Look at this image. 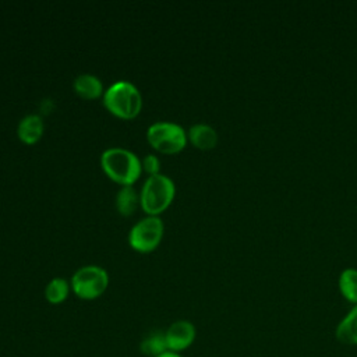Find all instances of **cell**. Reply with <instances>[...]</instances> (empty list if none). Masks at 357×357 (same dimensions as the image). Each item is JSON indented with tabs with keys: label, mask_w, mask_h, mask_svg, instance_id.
Returning <instances> with one entry per match:
<instances>
[{
	"label": "cell",
	"mask_w": 357,
	"mask_h": 357,
	"mask_svg": "<svg viewBox=\"0 0 357 357\" xmlns=\"http://www.w3.org/2000/svg\"><path fill=\"white\" fill-rule=\"evenodd\" d=\"M100 166L106 176L126 187L132 185L141 176L142 166L138 156L126 148H109L100 156Z\"/></svg>",
	"instance_id": "obj_1"
},
{
	"label": "cell",
	"mask_w": 357,
	"mask_h": 357,
	"mask_svg": "<svg viewBox=\"0 0 357 357\" xmlns=\"http://www.w3.org/2000/svg\"><path fill=\"white\" fill-rule=\"evenodd\" d=\"M187 138L195 148L202 149V151L212 149L218 144L216 130L205 123H198V124L191 126L187 132Z\"/></svg>",
	"instance_id": "obj_9"
},
{
	"label": "cell",
	"mask_w": 357,
	"mask_h": 357,
	"mask_svg": "<svg viewBox=\"0 0 357 357\" xmlns=\"http://www.w3.org/2000/svg\"><path fill=\"white\" fill-rule=\"evenodd\" d=\"M146 139L158 152L173 155L185 148L188 138L185 130L180 124L172 121H156L148 127Z\"/></svg>",
	"instance_id": "obj_4"
},
{
	"label": "cell",
	"mask_w": 357,
	"mask_h": 357,
	"mask_svg": "<svg viewBox=\"0 0 357 357\" xmlns=\"http://www.w3.org/2000/svg\"><path fill=\"white\" fill-rule=\"evenodd\" d=\"M103 105L113 116L131 120L141 113L142 96L134 84L117 81L105 91Z\"/></svg>",
	"instance_id": "obj_2"
},
{
	"label": "cell",
	"mask_w": 357,
	"mask_h": 357,
	"mask_svg": "<svg viewBox=\"0 0 357 357\" xmlns=\"http://www.w3.org/2000/svg\"><path fill=\"white\" fill-rule=\"evenodd\" d=\"M141 166L149 176H155V174H159L160 160L156 155H145L141 160Z\"/></svg>",
	"instance_id": "obj_16"
},
{
	"label": "cell",
	"mask_w": 357,
	"mask_h": 357,
	"mask_svg": "<svg viewBox=\"0 0 357 357\" xmlns=\"http://www.w3.org/2000/svg\"><path fill=\"white\" fill-rule=\"evenodd\" d=\"M73 88L78 96L86 100L96 99L103 93V84L93 74H79L74 79Z\"/></svg>",
	"instance_id": "obj_11"
},
{
	"label": "cell",
	"mask_w": 357,
	"mask_h": 357,
	"mask_svg": "<svg viewBox=\"0 0 357 357\" xmlns=\"http://www.w3.org/2000/svg\"><path fill=\"white\" fill-rule=\"evenodd\" d=\"M109 286L107 272L98 265H85L75 271L71 278V287L77 297L95 300L102 296Z\"/></svg>",
	"instance_id": "obj_5"
},
{
	"label": "cell",
	"mask_w": 357,
	"mask_h": 357,
	"mask_svg": "<svg viewBox=\"0 0 357 357\" xmlns=\"http://www.w3.org/2000/svg\"><path fill=\"white\" fill-rule=\"evenodd\" d=\"M139 205V195L132 185H126L119 190L116 195V208L120 215L131 216Z\"/></svg>",
	"instance_id": "obj_12"
},
{
	"label": "cell",
	"mask_w": 357,
	"mask_h": 357,
	"mask_svg": "<svg viewBox=\"0 0 357 357\" xmlns=\"http://www.w3.org/2000/svg\"><path fill=\"white\" fill-rule=\"evenodd\" d=\"M70 293V284L63 278L52 279L45 287V298L50 304H60L63 303Z\"/></svg>",
	"instance_id": "obj_15"
},
{
	"label": "cell",
	"mask_w": 357,
	"mask_h": 357,
	"mask_svg": "<svg viewBox=\"0 0 357 357\" xmlns=\"http://www.w3.org/2000/svg\"><path fill=\"white\" fill-rule=\"evenodd\" d=\"M163 231L165 226L159 216H146L131 227L128 243L138 252H151L162 241Z\"/></svg>",
	"instance_id": "obj_6"
},
{
	"label": "cell",
	"mask_w": 357,
	"mask_h": 357,
	"mask_svg": "<svg viewBox=\"0 0 357 357\" xmlns=\"http://www.w3.org/2000/svg\"><path fill=\"white\" fill-rule=\"evenodd\" d=\"M339 291L342 297L351 303L353 305L357 304V269L346 268L339 275Z\"/></svg>",
	"instance_id": "obj_13"
},
{
	"label": "cell",
	"mask_w": 357,
	"mask_h": 357,
	"mask_svg": "<svg viewBox=\"0 0 357 357\" xmlns=\"http://www.w3.org/2000/svg\"><path fill=\"white\" fill-rule=\"evenodd\" d=\"M335 336L343 344L357 346V304L340 319Z\"/></svg>",
	"instance_id": "obj_10"
},
{
	"label": "cell",
	"mask_w": 357,
	"mask_h": 357,
	"mask_svg": "<svg viewBox=\"0 0 357 357\" xmlns=\"http://www.w3.org/2000/svg\"><path fill=\"white\" fill-rule=\"evenodd\" d=\"M174 195L176 185L169 176L162 173L149 176L139 192L141 208L148 216H159L170 206Z\"/></svg>",
	"instance_id": "obj_3"
},
{
	"label": "cell",
	"mask_w": 357,
	"mask_h": 357,
	"mask_svg": "<svg viewBox=\"0 0 357 357\" xmlns=\"http://www.w3.org/2000/svg\"><path fill=\"white\" fill-rule=\"evenodd\" d=\"M158 357H181L178 353H173V351H166V353H163V354H160V356H158Z\"/></svg>",
	"instance_id": "obj_17"
},
{
	"label": "cell",
	"mask_w": 357,
	"mask_h": 357,
	"mask_svg": "<svg viewBox=\"0 0 357 357\" xmlns=\"http://www.w3.org/2000/svg\"><path fill=\"white\" fill-rule=\"evenodd\" d=\"M43 130H45V126H43L42 116L26 114L18 123L17 135L24 144L33 145L35 142H38L40 139Z\"/></svg>",
	"instance_id": "obj_8"
},
{
	"label": "cell",
	"mask_w": 357,
	"mask_h": 357,
	"mask_svg": "<svg viewBox=\"0 0 357 357\" xmlns=\"http://www.w3.org/2000/svg\"><path fill=\"white\" fill-rule=\"evenodd\" d=\"M139 349L148 357H158V356L169 351L166 339H165V332H160V331L149 332L141 342Z\"/></svg>",
	"instance_id": "obj_14"
},
{
	"label": "cell",
	"mask_w": 357,
	"mask_h": 357,
	"mask_svg": "<svg viewBox=\"0 0 357 357\" xmlns=\"http://www.w3.org/2000/svg\"><path fill=\"white\" fill-rule=\"evenodd\" d=\"M195 336H197L195 326L192 325V322L187 319L176 321L165 331L167 350L173 353H180L188 349L194 343Z\"/></svg>",
	"instance_id": "obj_7"
}]
</instances>
